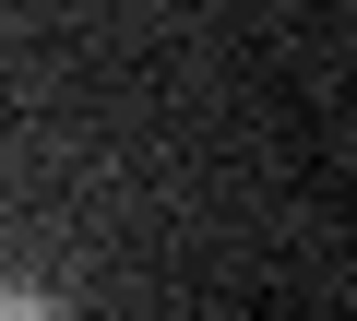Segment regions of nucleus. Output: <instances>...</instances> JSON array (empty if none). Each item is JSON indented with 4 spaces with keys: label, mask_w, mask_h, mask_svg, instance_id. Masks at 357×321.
Instances as JSON below:
<instances>
[{
    "label": "nucleus",
    "mask_w": 357,
    "mask_h": 321,
    "mask_svg": "<svg viewBox=\"0 0 357 321\" xmlns=\"http://www.w3.org/2000/svg\"><path fill=\"white\" fill-rule=\"evenodd\" d=\"M0 321H60L48 297H24V285H0Z\"/></svg>",
    "instance_id": "f257e3e1"
}]
</instances>
